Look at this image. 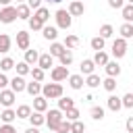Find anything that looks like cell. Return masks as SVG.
Listing matches in <instances>:
<instances>
[{
    "label": "cell",
    "mask_w": 133,
    "mask_h": 133,
    "mask_svg": "<svg viewBox=\"0 0 133 133\" xmlns=\"http://www.w3.org/2000/svg\"><path fill=\"white\" fill-rule=\"evenodd\" d=\"M58 108L66 112V110L75 108V100H73V98H69V96H66V98H58Z\"/></svg>",
    "instance_id": "cell-16"
},
{
    "label": "cell",
    "mask_w": 133,
    "mask_h": 133,
    "mask_svg": "<svg viewBox=\"0 0 133 133\" xmlns=\"http://www.w3.org/2000/svg\"><path fill=\"white\" fill-rule=\"evenodd\" d=\"M129 4H133V0H129Z\"/></svg>",
    "instance_id": "cell-55"
},
{
    "label": "cell",
    "mask_w": 133,
    "mask_h": 133,
    "mask_svg": "<svg viewBox=\"0 0 133 133\" xmlns=\"http://www.w3.org/2000/svg\"><path fill=\"white\" fill-rule=\"evenodd\" d=\"M29 44H31L29 33H27V31H17V46L27 52V50H29Z\"/></svg>",
    "instance_id": "cell-7"
},
{
    "label": "cell",
    "mask_w": 133,
    "mask_h": 133,
    "mask_svg": "<svg viewBox=\"0 0 133 133\" xmlns=\"http://www.w3.org/2000/svg\"><path fill=\"white\" fill-rule=\"evenodd\" d=\"M110 35H112V25H108V23L102 25V27H100V37L106 39V37H110Z\"/></svg>",
    "instance_id": "cell-41"
},
{
    "label": "cell",
    "mask_w": 133,
    "mask_h": 133,
    "mask_svg": "<svg viewBox=\"0 0 133 133\" xmlns=\"http://www.w3.org/2000/svg\"><path fill=\"white\" fill-rule=\"evenodd\" d=\"M123 106L125 108H133V94H125L123 96Z\"/></svg>",
    "instance_id": "cell-45"
},
{
    "label": "cell",
    "mask_w": 133,
    "mask_h": 133,
    "mask_svg": "<svg viewBox=\"0 0 133 133\" xmlns=\"http://www.w3.org/2000/svg\"><path fill=\"white\" fill-rule=\"evenodd\" d=\"M15 69H17V75H19V77H23V75L31 73V69H29V64H27L25 60H23V62H17V66H15Z\"/></svg>",
    "instance_id": "cell-35"
},
{
    "label": "cell",
    "mask_w": 133,
    "mask_h": 133,
    "mask_svg": "<svg viewBox=\"0 0 133 133\" xmlns=\"http://www.w3.org/2000/svg\"><path fill=\"white\" fill-rule=\"evenodd\" d=\"M31 77H33V81H42V79H44V69L33 66V69H31Z\"/></svg>",
    "instance_id": "cell-42"
},
{
    "label": "cell",
    "mask_w": 133,
    "mask_h": 133,
    "mask_svg": "<svg viewBox=\"0 0 133 133\" xmlns=\"http://www.w3.org/2000/svg\"><path fill=\"white\" fill-rule=\"evenodd\" d=\"M17 17L23 19V21H29V19H31V8H29L27 4H19V6H17Z\"/></svg>",
    "instance_id": "cell-15"
},
{
    "label": "cell",
    "mask_w": 133,
    "mask_h": 133,
    "mask_svg": "<svg viewBox=\"0 0 133 133\" xmlns=\"http://www.w3.org/2000/svg\"><path fill=\"white\" fill-rule=\"evenodd\" d=\"M6 83H8V79H6V75H4V73H0V87H4Z\"/></svg>",
    "instance_id": "cell-50"
},
{
    "label": "cell",
    "mask_w": 133,
    "mask_h": 133,
    "mask_svg": "<svg viewBox=\"0 0 133 133\" xmlns=\"http://www.w3.org/2000/svg\"><path fill=\"white\" fill-rule=\"evenodd\" d=\"M25 91H29L33 98H37V96H39V91H42L39 81H31V83H27V89H25Z\"/></svg>",
    "instance_id": "cell-24"
},
{
    "label": "cell",
    "mask_w": 133,
    "mask_h": 133,
    "mask_svg": "<svg viewBox=\"0 0 133 133\" xmlns=\"http://www.w3.org/2000/svg\"><path fill=\"white\" fill-rule=\"evenodd\" d=\"M83 83H85V81H83V75H71V77H69V85H71L73 89H81Z\"/></svg>",
    "instance_id": "cell-18"
},
{
    "label": "cell",
    "mask_w": 133,
    "mask_h": 133,
    "mask_svg": "<svg viewBox=\"0 0 133 133\" xmlns=\"http://www.w3.org/2000/svg\"><path fill=\"white\" fill-rule=\"evenodd\" d=\"M10 89H12L15 94H21V91H25V89H27V83H25V79H23V77H19V75H17V77H12V79H10Z\"/></svg>",
    "instance_id": "cell-8"
},
{
    "label": "cell",
    "mask_w": 133,
    "mask_h": 133,
    "mask_svg": "<svg viewBox=\"0 0 133 133\" xmlns=\"http://www.w3.org/2000/svg\"><path fill=\"white\" fill-rule=\"evenodd\" d=\"M91 60H94L96 64H100V66H106V64H108V54H106L104 50H102V52H96V56H94Z\"/></svg>",
    "instance_id": "cell-23"
},
{
    "label": "cell",
    "mask_w": 133,
    "mask_h": 133,
    "mask_svg": "<svg viewBox=\"0 0 133 133\" xmlns=\"http://www.w3.org/2000/svg\"><path fill=\"white\" fill-rule=\"evenodd\" d=\"M77 2H83V0H77Z\"/></svg>",
    "instance_id": "cell-56"
},
{
    "label": "cell",
    "mask_w": 133,
    "mask_h": 133,
    "mask_svg": "<svg viewBox=\"0 0 133 133\" xmlns=\"http://www.w3.org/2000/svg\"><path fill=\"white\" fill-rule=\"evenodd\" d=\"M29 121H31V127H39L46 123V116H44V112H31Z\"/></svg>",
    "instance_id": "cell-20"
},
{
    "label": "cell",
    "mask_w": 133,
    "mask_h": 133,
    "mask_svg": "<svg viewBox=\"0 0 133 133\" xmlns=\"http://www.w3.org/2000/svg\"><path fill=\"white\" fill-rule=\"evenodd\" d=\"M66 48H64V44H58V42H54L52 46H50V56H62V52H64Z\"/></svg>",
    "instance_id": "cell-22"
},
{
    "label": "cell",
    "mask_w": 133,
    "mask_h": 133,
    "mask_svg": "<svg viewBox=\"0 0 133 133\" xmlns=\"http://www.w3.org/2000/svg\"><path fill=\"white\" fill-rule=\"evenodd\" d=\"M56 133H71V121H62Z\"/></svg>",
    "instance_id": "cell-44"
},
{
    "label": "cell",
    "mask_w": 133,
    "mask_h": 133,
    "mask_svg": "<svg viewBox=\"0 0 133 133\" xmlns=\"http://www.w3.org/2000/svg\"><path fill=\"white\" fill-rule=\"evenodd\" d=\"M42 33H44V37H46V39H50V42H54V39H56V35H58L56 27H52V25H46V27L42 29Z\"/></svg>",
    "instance_id": "cell-21"
},
{
    "label": "cell",
    "mask_w": 133,
    "mask_h": 133,
    "mask_svg": "<svg viewBox=\"0 0 133 133\" xmlns=\"http://www.w3.org/2000/svg\"><path fill=\"white\" fill-rule=\"evenodd\" d=\"M15 19H19L17 17V6H4L2 10H0V23H12Z\"/></svg>",
    "instance_id": "cell-5"
},
{
    "label": "cell",
    "mask_w": 133,
    "mask_h": 133,
    "mask_svg": "<svg viewBox=\"0 0 133 133\" xmlns=\"http://www.w3.org/2000/svg\"><path fill=\"white\" fill-rule=\"evenodd\" d=\"M29 27H31L33 31H39V29H44L46 25H44V21H39L37 17H31V19H29Z\"/></svg>",
    "instance_id": "cell-37"
},
{
    "label": "cell",
    "mask_w": 133,
    "mask_h": 133,
    "mask_svg": "<svg viewBox=\"0 0 133 133\" xmlns=\"http://www.w3.org/2000/svg\"><path fill=\"white\" fill-rule=\"evenodd\" d=\"M29 116H31V108L27 104H21L17 108V118H29Z\"/></svg>",
    "instance_id": "cell-26"
},
{
    "label": "cell",
    "mask_w": 133,
    "mask_h": 133,
    "mask_svg": "<svg viewBox=\"0 0 133 133\" xmlns=\"http://www.w3.org/2000/svg\"><path fill=\"white\" fill-rule=\"evenodd\" d=\"M85 83L89 85V87H98L102 81H100V77L96 75V73H91V75H87V79H85Z\"/></svg>",
    "instance_id": "cell-39"
},
{
    "label": "cell",
    "mask_w": 133,
    "mask_h": 133,
    "mask_svg": "<svg viewBox=\"0 0 133 133\" xmlns=\"http://www.w3.org/2000/svg\"><path fill=\"white\" fill-rule=\"evenodd\" d=\"M108 6L110 8H123L125 6V0H108Z\"/></svg>",
    "instance_id": "cell-46"
},
{
    "label": "cell",
    "mask_w": 133,
    "mask_h": 133,
    "mask_svg": "<svg viewBox=\"0 0 133 133\" xmlns=\"http://www.w3.org/2000/svg\"><path fill=\"white\" fill-rule=\"evenodd\" d=\"M0 69H2V73H6V71H10V69H15V60L12 58H2L0 60Z\"/></svg>",
    "instance_id": "cell-34"
},
{
    "label": "cell",
    "mask_w": 133,
    "mask_h": 133,
    "mask_svg": "<svg viewBox=\"0 0 133 133\" xmlns=\"http://www.w3.org/2000/svg\"><path fill=\"white\" fill-rule=\"evenodd\" d=\"M42 94L46 100H56V98H62V85L60 83H48L42 87Z\"/></svg>",
    "instance_id": "cell-2"
},
{
    "label": "cell",
    "mask_w": 133,
    "mask_h": 133,
    "mask_svg": "<svg viewBox=\"0 0 133 133\" xmlns=\"http://www.w3.org/2000/svg\"><path fill=\"white\" fill-rule=\"evenodd\" d=\"M102 85H104V89H106V91H110V94H112V91L116 89V79H114V77H106V79L102 81Z\"/></svg>",
    "instance_id": "cell-30"
},
{
    "label": "cell",
    "mask_w": 133,
    "mask_h": 133,
    "mask_svg": "<svg viewBox=\"0 0 133 133\" xmlns=\"http://www.w3.org/2000/svg\"><path fill=\"white\" fill-rule=\"evenodd\" d=\"M79 46V37L77 35H66V39H64V48H77Z\"/></svg>",
    "instance_id": "cell-38"
},
{
    "label": "cell",
    "mask_w": 133,
    "mask_h": 133,
    "mask_svg": "<svg viewBox=\"0 0 133 133\" xmlns=\"http://www.w3.org/2000/svg\"><path fill=\"white\" fill-rule=\"evenodd\" d=\"M37 60H39L37 50H27V52H25V62H27V64H35Z\"/></svg>",
    "instance_id": "cell-25"
},
{
    "label": "cell",
    "mask_w": 133,
    "mask_h": 133,
    "mask_svg": "<svg viewBox=\"0 0 133 133\" xmlns=\"http://www.w3.org/2000/svg\"><path fill=\"white\" fill-rule=\"evenodd\" d=\"M106 104H108V108H110L112 112H118V110L123 108V98H118V96H110Z\"/></svg>",
    "instance_id": "cell-14"
},
{
    "label": "cell",
    "mask_w": 133,
    "mask_h": 133,
    "mask_svg": "<svg viewBox=\"0 0 133 133\" xmlns=\"http://www.w3.org/2000/svg\"><path fill=\"white\" fill-rule=\"evenodd\" d=\"M121 37H125V39L133 37V25L131 23H123L121 25Z\"/></svg>",
    "instance_id": "cell-27"
},
{
    "label": "cell",
    "mask_w": 133,
    "mask_h": 133,
    "mask_svg": "<svg viewBox=\"0 0 133 133\" xmlns=\"http://www.w3.org/2000/svg\"><path fill=\"white\" fill-rule=\"evenodd\" d=\"M33 17H37L39 21H44V23H46V21L50 19V10H48L46 6H42V8H37V10H35V15H33Z\"/></svg>",
    "instance_id": "cell-32"
},
{
    "label": "cell",
    "mask_w": 133,
    "mask_h": 133,
    "mask_svg": "<svg viewBox=\"0 0 133 133\" xmlns=\"http://www.w3.org/2000/svg\"><path fill=\"white\" fill-rule=\"evenodd\" d=\"M10 2H12V0H0V4H2V6H10Z\"/></svg>",
    "instance_id": "cell-52"
},
{
    "label": "cell",
    "mask_w": 133,
    "mask_h": 133,
    "mask_svg": "<svg viewBox=\"0 0 133 133\" xmlns=\"http://www.w3.org/2000/svg\"><path fill=\"white\" fill-rule=\"evenodd\" d=\"M104 71H106L108 77H118V75H121V66H118V62H112V60H108V64L104 66Z\"/></svg>",
    "instance_id": "cell-13"
},
{
    "label": "cell",
    "mask_w": 133,
    "mask_h": 133,
    "mask_svg": "<svg viewBox=\"0 0 133 133\" xmlns=\"http://www.w3.org/2000/svg\"><path fill=\"white\" fill-rule=\"evenodd\" d=\"M25 133H39V131H37V127H29Z\"/></svg>",
    "instance_id": "cell-51"
},
{
    "label": "cell",
    "mask_w": 133,
    "mask_h": 133,
    "mask_svg": "<svg viewBox=\"0 0 133 133\" xmlns=\"http://www.w3.org/2000/svg\"><path fill=\"white\" fill-rule=\"evenodd\" d=\"M48 2H52V4H58V2H62V0H48Z\"/></svg>",
    "instance_id": "cell-53"
},
{
    "label": "cell",
    "mask_w": 133,
    "mask_h": 133,
    "mask_svg": "<svg viewBox=\"0 0 133 133\" xmlns=\"http://www.w3.org/2000/svg\"><path fill=\"white\" fill-rule=\"evenodd\" d=\"M66 121H79V110L77 108H71V110H66Z\"/></svg>",
    "instance_id": "cell-43"
},
{
    "label": "cell",
    "mask_w": 133,
    "mask_h": 133,
    "mask_svg": "<svg viewBox=\"0 0 133 133\" xmlns=\"http://www.w3.org/2000/svg\"><path fill=\"white\" fill-rule=\"evenodd\" d=\"M0 89H2V87H0Z\"/></svg>",
    "instance_id": "cell-57"
},
{
    "label": "cell",
    "mask_w": 133,
    "mask_h": 133,
    "mask_svg": "<svg viewBox=\"0 0 133 133\" xmlns=\"http://www.w3.org/2000/svg\"><path fill=\"white\" fill-rule=\"evenodd\" d=\"M94 69H96V62H94V60L85 58V60L81 62V75H91V73H94Z\"/></svg>",
    "instance_id": "cell-17"
},
{
    "label": "cell",
    "mask_w": 133,
    "mask_h": 133,
    "mask_svg": "<svg viewBox=\"0 0 133 133\" xmlns=\"http://www.w3.org/2000/svg\"><path fill=\"white\" fill-rule=\"evenodd\" d=\"M12 102H15V91L12 89H2L0 91V104L6 106V108H10Z\"/></svg>",
    "instance_id": "cell-9"
},
{
    "label": "cell",
    "mask_w": 133,
    "mask_h": 133,
    "mask_svg": "<svg viewBox=\"0 0 133 133\" xmlns=\"http://www.w3.org/2000/svg\"><path fill=\"white\" fill-rule=\"evenodd\" d=\"M0 133H17V129L12 125H2L0 127Z\"/></svg>",
    "instance_id": "cell-48"
},
{
    "label": "cell",
    "mask_w": 133,
    "mask_h": 133,
    "mask_svg": "<svg viewBox=\"0 0 133 133\" xmlns=\"http://www.w3.org/2000/svg\"><path fill=\"white\" fill-rule=\"evenodd\" d=\"M89 114H91L94 121H102V118H104V108H102V106H94V108L89 110Z\"/></svg>",
    "instance_id": "cell-36"
},
{
    "label": "cell",
    "mask_w": 133,
    "mask_h": 133,
    "mask_svg": "<svg viewBox=\"0 0 133 133\" xmlns=\"http://www.w3.org/2000/svg\"><path fill=\"white\" fill-rule=\"evenodd\" d=\"M10 50V37L6 35V33H0V52L4 54V52H8Z\"/></svg>",
    "instance_id": "cell-28"
},
{
    "label": "cell",
    "mask_w": 133,
    "mask_h": 133,
    "mask_svg": "<svg viewBox=\"0 0 133 133\" xmlns=\"http://www.w3.org/2000/svg\"><path fill=\"white\" fill-rule=\"evenodd\" d=\"M27 6L37 10V8H42V0H27Z\"/></svg>",
    "instance_id": "cell-47"
},
{
    "label": "cell",
    "mask_w": 133,
    "mask_h": 133,
    "mask_svg": "<svg viewBox=\"0 0 133 133\" xmlns=\"http://www.w3.org/2000/svg\"><path fill=\"white\" fill-rule=\"evenodd\" d=\"M121 10H123V19H125V23L133 21V4H125Z\"/></svg>",
    "instance_id": "cell-31"
},
{
    "label": "cell",
    "mask_w": 133,
    "mask_h": 133,
    "mask_svg": "<svg viewBox=\"0 0 133 133\" xmlns=\"http://www.w3.org/2000/svg\"><path fill=\"white\" fill-rule=\"evenodd\" d=\"M0 118L4 121V125H10V123L17 118V110H12V108H6V110L0 114Z\"/></svg>",
    "instance_id": "cell-19"
},
{
    "label": "cell",
    "mask_w": 133,
    "mask_h": 133,
    "mask_svg": "<svg viewBox=\"0 0 133 133\" xmlns=\"http://www.w3.org/2000/svg\"><path fill=\"white\" fill-rule=\"evenodd\" d=\"M125 127H127V131H129V133H133V116H129V118H127Z\"/></svg>",
    "instance_id": "cell-49"
},
{
    "label": "cell",
    "mask_w": 133,
    "mask_h": 133,
    "mask_svg": "<svg viewBox=\"0 0 133 133\" xmlns=\"http://www.w3.org/2000/svg\"><path fill=\"white\" fill-rule=\"evenodd\" d=\"M112 54H114V58H123L127 54V39L125 37H116L112 42Z\"/></svg>",
    "instance_id": "cell-4"
},
{
    "label": "cell",
    "mask_w": 133,
    "mask_h": 133,
    "mask_svg": "<svg viewBox=\"0 0 133 133\" xmlns=\"http://www.w3.org/2000/svg\"><path fill=\"white\" fill-rule=\"evenodd\" d=\"M50 77H52L54 83H60V81L69 79L71 75H69V69H66V66H54V69L50 71Z\"/></svg>",
    "instance_id": "cell-6"
},
{
    "label": "cell",
    "mask_w": 133,
    "mask_h": 133,
    "mask_svg": "<svg viewBox=\"0 0 133 133\" xmlns=\"http://www.w3.org/2000/svg\"><path fill=\"white\" fill-rule=\"evenodd\" d=\"M62 121H64V118H62V110H60V108L48 110V114H46V125H48L50 131H58V127H60Z\"/></svg>",
    "instance_id": "cell-1"
},
{
    "label": "cell",
    "mask_w": 133,
    "mask_h": 133,
    "mask_svg": "<svg viewBox=\"0 0 133 133\" xmlns=\"http://www.w3.org/2000/svg\"><path fill=\"white\" fill-rule=\"evenodd\" d=\"M58 60H60V66H69V64L73 62V52H71V50H64Z\"/></svg>",
    "instance_id": "cell-29"
},
{
    "label": "cell",
    "mask_w": 133,
    "mask_h": 133,
    "mask_svg": "<svg viewBox=\"0 0 133 133\" xmlns=\"http://www.w3.org/2000/svg\"><path fill=\"white\" fill-rule=\"evenodd\" d=\"M17 2H19V4H23V2H25V0H17Z\"/></svg>",
    "instance_id": "cell-54"
},
{
    "label": "cell",
    "mask_w": 133,
    "mask_h": 133,
    "mask_svg": "<svg viewBox=\"0 0 133 133\" xmlns=\"http://www.w3.org/2000/svg\"><path fill=\"white\" fill-rule=\"evenodd\" d=\"M0 10H2V8H0Z\"/></svg>",
    "instance_id": "cell-58"
},
{
    "label": "cell",
    "mask_w": 133,
    "mask_h": 133,
    "mask_svg": "<svg viewBox=\"0 0 133 133\" xmlns=\"http://www.w3.org/2000/svg\"><path fill=\"white\" fill-rule=\"evenodd\" d=\"M89 44H91V48H94L96 52H102V50H104V37H100V35H98V37H91Z\"/></svg>",
    "instance_id": "cell-33"
},
{
    "label": "cell",
    "mask_w": 133,
    "mask_h": 133,
    "mask_svg": "<svg viewBox=\"0 0 133 133\" xmlns=\"http://www.w3.org/2000/svg\"><path fill=\"white\" fill-rule=\"evenodd\" d=\"M85 131V125L81 121H73L71 123V133H83Z\"/></svg>",
    "instance_id": "cell-40"
},
{
    "label": "cell",
    "mask_w": 133,
    "mask_h": 133,
    "mask_svg": "<svg viewBox=\"0 0 133 133\" xmlns=\"http://www.w3.org/2000/svg\"><path fill=\"white\" fill-rule=\"evenodd\" d=\"M69 12H71V17H81V15L85 12V6H83V2H77V0H73V2L69 4Z\"/></svg>",
    "instance_id": "cell-10"
},
{
    "label": "cell",
    "mask_w": 133,
    "mask_h": 133,
    "mask_svg": "<svg viewBox=\"0 0 133 133\" xmlns=\"http://www.w3.org/2000/svg\"><path fill=\"white\" fill-rule=\"evenodd\" d=\"M52 64H54V56H50V52H48V54H39V60H37V66H39V69L46 71V69H50Z\"/></svg>",
    "instance_id": "cell-11"
},
{
    "label": "cell",
    "mask_w": 133,
    "mask_h": 133,
    "mask_svg": "<svg viewBox=\"0 0 133 133\" xmlns=\"http://www.w3.org/2000/svg\"><path fill=\"white\" fill-rule=\"evenodd\" d=\"M33 110H35V112H46V110H48V100H46L44 96L33 98Z\"/></svg>",
    "instance_id": "cell-12"
},
{
    "label": "cell",
    "mask_w": 133,
    "mask_h": 133,
    "mask_svg": "<svg viewBox=\"0 0 133 133\" xmlns=\"http://www.w3.org/2000/svg\"><path fill=\"white\" fill-rule=\"evenodd\" d=\"M71 23H73V17H71L69 10H64V8L56 10V25H58L60 29H69Z\"/></svg>",
    "instance_id": "cell-3"
}]
</instances>
